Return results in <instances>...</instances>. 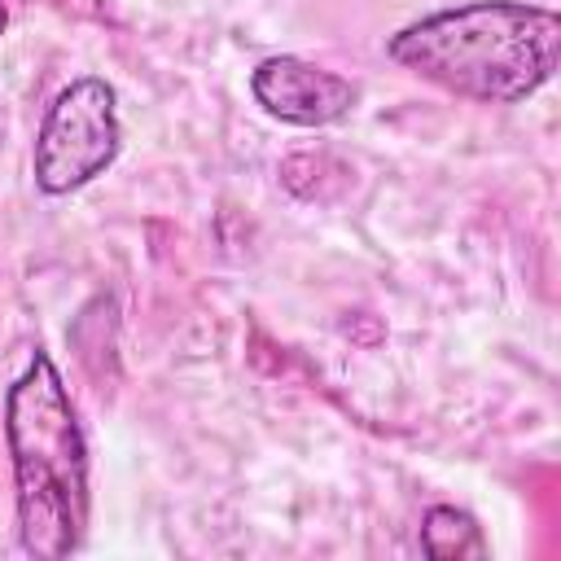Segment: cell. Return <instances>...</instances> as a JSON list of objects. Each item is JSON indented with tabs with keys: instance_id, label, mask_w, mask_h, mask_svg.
Instances as JSON below:
<instances>
[{
	"instance_id": "cell-1",
	"label": "cell",
	"mask_w": 561,
	"mask_h": 561,
	"mask_svg": "<svg viewBox=\"0 0 561 561\" xmlns=\"http://www.w3.org/2000/svg\"><path fill=\"white\" fill-rule=\"evenodd\" d=\"M386 53L456 96L513 105L552 79L561 61V18L543 4L473 0L403 26Z\"/></svg>"
},
{
	"instance_id": "cell-2",
	"label": "cell",
	"mask_w": 561,
	"mask_h": 561,
	"mask_svg": "<svg viewBox=\"0 0 561 561\" xmlns=\"http://www.w3.org/2000/svg\"><path fill=\"white\" fill-rule=\"evenodd\" d=\"M4 438L18 482V535L39 561H61L88 526V443L57 364L35 351L4 399Z\"/></svg>"
},
{
	"instance_id": "cell-3",
	"label": "cell",
	"mask_w": 561,
	"mask_h": 561,
	"mask_svg": "<svg viewBox=\"0 0 561 561\" xmlns=\"http://www.w3.org/2000/svg\"><path fill=\"white\" fill-rule=\"evenodd\" d=\"M118 110L105 79H75L57 92L35 136V184L53 197L83 188L118 158Z\"/></svg>"
},
{
	"instance_id": "cell-4",
	"label": "cell",
	"mask_w": 561,
	"mask_h": 561,
	"mask_svg": "<svg viewBox=\"0 0 561 561\" xmlns=\"http://www.w3.org/2000/svg\"><path fill=\"white\" fill-rule=\"evenodd\" d=\"M250 92L272 118L294 123V127L337 123L355 105V83L351 79H342L333 70H320L302 57H285V53L254 66Z\"/></svg>"
},
{
	"instance_id": "cell-5",
	"label": "cell",
	"mask_w": 561,
	"mask_h": 561,
	"mask_svg": "<svg viewBox=\"0 0 561 561\" xmlns=\"http://www.w3.org/2000/svg\"><path fill=\"white\" fill-rule=\"evenodd\" d=\"M421 548L434 557V561H460V557H486V539H482V526L456 508V504H438L425 513V526H421Z\"/></svg>"
},
{
	"instance_id": "cell-6",
	"label": "cell",
	"mask_w": 561,
	"mask_h": 561,
	"mask_svg": "<svg viewBox=\"0 0 561 561\" xmlns=\"http://www.w3.org/2000/svg\"><path fill=\"white\" fill-rule=\"evenodd\" d=\"M4 22H9V13H4V0H0V31H4Z\"/></svg>"
}]
</instances>
